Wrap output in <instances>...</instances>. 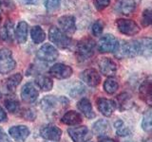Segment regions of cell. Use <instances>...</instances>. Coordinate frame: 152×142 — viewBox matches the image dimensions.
<instances>
[{"label":"cell","instance_id":"ac0fdd59","mask_svg":"<svg viewBox=\"0 0 152 142\" xmlns=\"http://www.w3.org/2000/svg\"><path fill=\"white\" fill-rule=\"evenodd\" d=\"M115 11L124 15H130L136 9L135 0H116Z\"/></svg>","mask_w":152,"mask_h":142},{"label":"cell","instance_id":"30bf717a","mask_svg":"<svg viewBox=\"0 0 152 142\" xmlns=\"http://www.w3.org/2000/svg\"><path fill=\"white\" fill-rule=\"evenodd\" d=\"M68 134L73 142H87L91 138V134L87 126L71 127L68 130Z\"/></svg>","mask_w":152,"mask_h":142},{"label":"cell","instance_id":"d6986e66","mask_svg":"<svg viewBox=\"0 0 152 142\" xmlns=\"http://www.w3.org/2000/svg\"><path fill=\"white\" fill-rule=\"evenodd\" d=\"M9 134L16 142H25L30 135V129L25 125H17L10 128Z\"/></svg>","mask_w":152,"mask_h":142},{"label":"cell","instance_id":"ab89813d","mask_svg":"<svg viewBox=\"0 0 152 142\" xmlns=\"http://www.w3.org/2000/svg\"><path fill=\"white\" fill-rule=\"evenodd\" d=\"M0 142H12L11 138L8 136V135H6L1 128H0Z\"/></svg>","mask_w":152,"mask_h":142},{"label":"cell","instance_id":"7402d4cb","mask_svg":"<svg viewBox=\"0 0 152 142\" xmlns=\"http://www.w3.org/2000/svg\"><path fill=\"white\" fill-rule=\"evenodd\" d=\"M28 25L25 21H20L17 24V27L14 30V36L19 44H25L28 38Z\"/></svg>","mask_w":152,"mask_h":142},{"label":"cell","instance_id":"3957f363","mask_svg":"<svg viewBox=\"0 0 152 142\" xmlns=\"http://www.w3.org/2000/svg\"><path fill=\"white\" fill-rule=\"evenodd\" d=\"M50 41L61 49H69L72 46L71 38L57 27H51L49 30Z\"/></svg>","mask_w":152,"mask_h":142},{"label":"cell","instance_id":"52a82bcc","mask_svg":"<svg viewBox=\"0 0 152 142\" xmlns=\"http://www.w3.org/2000/svg\"><path fill=\"white\" fill-rule=\"evenodd\" d=\"M59 56V52L50 44H44L36 52V57L38 60L46 63L54 62Z\"/></svg>","mask_w":152,"mask_h":142},{"label":"cell","instance_id":"60d3db41","mask_svg":"<svg viewBox=\"0 0 152 142\" xmlns=\"http://www.w3.org/2000/svg\"><path fill=\"white\" fill-rule=\"evenodd\" d=\"M7 118L8 117H7L6 112L3 110L2 107H0V122H5L7 120Z\"/></svg>","mask_w":152,"mask_h":142},{"label":"cell","instance_id":"f35d334b","mask_svg":"<svg viewBox=\"0 0 152 142\" xmlns=\"http://www.w3.org/2000/svg\"><path fill=\"white\" fill-rule=\"evenodd\" d=\"M94 7L97 11H103L110 3V0H94Z\"/></svg>","mask_w":152,"mask_h":142},{"label":"cell","instance_id":"83f0119b","mask_svg":"<svg viewBox=\"0 0 152 142\" xmlns=\"http://www.w3.org/2000/svg\"><path fill=\"white\" fill-rule=\"evenodd\" d=\"M13 36H14L13 24L12 22L8 21L2 28H0V38L4 41L12 42L13 39Z\"/></svg>","mask_w":152,"mask_h":142},{"label":"cell","instance_id":"f546056e","mask_svg":"<svg viewBox=\"0 0 152 142\" xmlns=\"http://www.w3.org/2000/svg\"><path fill=\"white\" fill-rule=\"evenodd\" d=\"M141 126L145 132L152 133V107L147 109V110L144 113Z\"/></svg>","mask_w":152,"mask_h":142},{"label":"cell","instance_id":"8d00e7d4","mask_svg":"<svg viewBox=\"0 0 152 142\" xmlns=\"http://www.w3.org/2000/svg\"><path fill=\"white\" fill-rule=\"evenodd\" d=\"M85 91L86 90H85V87L83 84L76 83L75 86H73L69 91V95L72 98H77V97L81 96V95H83L85 93Z\"/></svg>","mask_w":152,"mask_h":142},{"label":"cell","instance_id":"4fadbf2b","mask_svg":"<svg viewBox=\"0 0 152 142\" xmlns=\"http://www.w3.org/2000/svg\"><path fill=\"white\" fill-rule=\"evenodd\" d=\"M80 78L86 84L90 87H96L101 83V76L98 73V71L94 68L84 70L81 73Z\"/></svg>","mask_w":152,"mask_h":142},{"label":"cell","instance_id":"e0dca14e","mask_svg":"<svg viewBox=\"0 0 152 142\" xmlns=\"http://www.w3.org/2000/svg\"><path fill=\"white\" fill-rule=\"evenodd\" d=\"M97 108L99 112L104 117H110L116 109V102L112 99L106 98H99L97 99Z\"/></svg>","mask_w":152,"mask_h":142},{"label":"cell","instance_id":"8fae6325","mask_svg":"<svg viewBox=\"0 0 152 142\" xmlns=\"http://www.w3.org/2000/svg\"><path fill=\"white\" fill-rule=\"evenodd\" d=\"M41 137L50 141H59L62 136V130L59 127L52 124H48L41 127L39 131Z\"/></svg>","mask_w":152,"mask_h":142},{"label":"cell","instance_id":"f6af8a7d","mask_svg":"<svg viewBox=\"0 0 152 142\" xmlns=\"http://www.w3.org/2000/svg\"><path fill=\"white\" fill-rule=\"evenodd\" d=\"M0 98H1V93H0Z\"/></svg>","mask_w":152,"mask_h":142},{"label":"cell","instance_id":"1f68e13d","mask_svg":"<svg viewBox=\"0 0 152 142\" xmlns=\"http://www.w3.org/2000/svg\"><path fill=\"white\" fill-rule=\"evenodd\" d=\"M114 128H115L116 130V134L119 135V136H127L131 134V131L129 130V128L126 127L125 125V123L122 120H117L114 123Z\"/></svg>","mask_w":152,"mask_h":142},{"label":"cell","instance_id":"6da1fadb","mask_svg":"<svg viewBox=\"0 0 152 142\" xmlns=\"http://www.w3.org/2000/svg\"><path fill=\"white\" fill-rule=\"evenodd\" d=\"M69 99L66 97L46 96L40 101V107L48 117H54L59 116L69 106Z\"/></svg>","mask_w":152,"mask_h":142},{"label":"cell","instance_id":"5b68a950","mask_svg":"<svg viewBox=\"0 0 152 142\" xmlns=\"http://www.w3.org/2000/svg\"><path fill=\"white\" fill-rule=\"evenodd\" d=\"M120 43L112 34H104L97 44V49L101 53H115L118 51Z\"/></svg>","mask_w":152,"mask_h":142},{"label":"cell","instance_id":"836d02e7","mask_svg":"<svg viewBox=\"0 0 152 142\" xmlns=\"http://www.w3.org/2000/svg\"><path fill=\"white\" fill-rule=\"evenodd\" d=\"M141 24L144 28L152 27V9H146L142 13Z\"/></svg>","mask_w":152,"mask_h":142},{"label":"cell","instance_id":"d6a6232c","mask_svg":"<svg viewBox=\"0 0 152 142\" xmlns=\"http://www.w3.org/2000/svg\"><path fill=\"white\" fill-rule=\"evenodd\" d=\"M5 107L7 108V110L10 113H16L19 111V102L17 99H13V98H8L5 99L4 101Z\"/></svg>","mask_w":152,"mask_h":142},{"label":"cell","instance_id":"44dd1931","mask_svg":"<svg viewBox=\"0 0 152 142\" xmlns=\"http://www.w3.org/2000/svg\"><path fill=\"white\" fill-rule=\"evenodd\" d=\"M77 108L86 117L88 118V120H92V118L96 117L95 113L93 112L91 102H90L89 99L87 98H83L80 99L77 103Z\"/></svg>","mask_w":152,"mask_h":142},{"label":"cell","instance_id":"d590c367","mask_svg":"<svg viewBox=\"0 0 152 142\" xmlns=\"http://www.w3.org/2000/svg\"><path fill=\"white\" fill-rule=\"evenodd\" d=\"M20 116L25 118L27 120H30V121H33L36 118V112L33 110L31 108H26V109H23V110L20 112Z\"/></svg>","mask_w":152,"mask_h":142},{"label":"cell","instance_id":"603a6c76","mask_svg":"<svg viewBox=\"0 0 152 142\" xmlns=\"http://www.w3.org/2000/svg\"><path fill=\"white\" fill-rule=\"evenodd\" d=\"M82 120H83L82 117H81L80 114L76 111L66 112L61 118V122L64 123V124H66V125H69V126L78 125L82 122Z\"/></svg>","mask_w":152,"mask_h":142},{"label":"cell","instance_id":"8992f818","mask_svg":"<svg viewBox=\"0 0 152 142\" xmlns=\"http://www.w3.org/2000/svg\"><path fill=\"white\" fill-rule=\"evenodd\" d=\"M116 26L118 30L122 34L126 36H134L138 34L140 31V28L137 25V23L130 19L120 18L116 20Z\"/></svg>","mask_w":152,"mask_h":142},{"label":"cell","instance_id":"74e56055","mask_svg":"<svg viewBox=\"0 0 152 142\" xmlns=\"http://www.w3.org/2000/svg\"><path fill=\"white\" fill-rule=\"evenodd\" d=\"M103 30H104V23L102 22V20H97L92 25L91 28L92 34L94 36H100L102 35Z\"/></svg>","mask_w":152,"mask_h":142},{"label":"cell","instance_id":"f1b7e54d","mask_svg":"<svg viewBox=\"0 0 152 142\" xmlns=\"http://www.w3.org/2000/svg\"><path fill=\"white\" fill-rule=\"evenodd\" d=\"M31 37L34 44H41L46 39V32L40 26H33L31 30Z\"/></svg>","mask_w":152,"mask_h":142},{"label":"cell","instance_id":"cb8c5ba5","mask_svg":"<svg viewBox=\"0 0 152 142\" xmlns=\"http://www.w3.org/2000/svg\"><path fill=\"white\" fill-rule=\"evenodd\" d=\"M35 83L42 91H50L53 87L52 80L46 75H38L35 79Z\"/></svg>","mask_w":152,"mask_h":142},{"label":"cell","instance_id":"9a60e30c","mask_svg":"<svg viewBox=\"0 0 152 142\" xmlns=\"http://www.w3.org/2000/svg\"><path fill=\"white\" fill-rule=\"evenodd\" d=\"M60 30L66 35H72L76 31V21L72 15H63L58 18Z\"/></svg>","mask_w":152,"mask_h":142},{"label":"cell","instance_id":"7bdbcfd3","mask_svg":"<svg viewBox=\"0 0 152 142\" xmlns=\"http://www.w3.org/2000/svg\"><path fill=\"white\" fill-rule=\"evenodd\" d=\"M99 142H115V140L107 136H102L101 138L99 139Z\"/></svg>","mask_w":152,"mask_h":142},{"label":"cell","instance_id":"7a4b0ae2","mask_svg":"<svg viewBox=\"0 0 152 142\" xmlns=\"http://www.w3.org/2000/svg\"><path fill=\"white\" fill-rule=\"evenodd\" d=\"M95 47H96V44L92 38L88 36L84 37L83 39H81L78 42L77 46H76V58L79 62H85L90 59L94 55Z\"/></svg>","mask_w":152,"mask_h":142},{"label":"cell","instance_id":"277c9868","mask_svg":"<svg viewBox=\"0 0 152 142\" xmlns=\"http://www.w3.org/2000/svg\"><path fill=\"white\" fill-rule=\"evenodd\" d=\"M16 62L12 50L3 47L0 49V74H9L15 68Z\"/></svg>","mask_w":152,"mask_h":142},{"label":"cell","instance_id":"ba28073f","mask_svg":"<svg viewBox=\"0 0 152 142\" xmlns=\"http://www.w3.org/2000/svg\"><path fill=\"white\" fill-rule=\"evenodd\" d=\"M73 73V69L69 65L65 64H55L49 69V74L55 79L65 80L69 78Z\"/></svg>","mask_w":152,"mask_h":142},{"label":"cell","instance_id":"5bb4252c","mask_svg":"<svg viewBox=\"0 0 152 142\" xmlns=\"http://www.w3.org/2000/svg\"><path fill=\"white\" fill-rule=\"evenodd\" d=\"M21 99L26 103H32L38 99L39 92L32 83H27L21 89Z\"/></svg>","mask_w":152,"mask_h":142},{"label":"cell","instance_id":"ffe728a7","mask_svg":"<svg viewBox=\"0 0 152 142\" xmlns=\"http://www.w3.org/2000/svg\"><path fill=\"white\" fill-rule=\"evenodd\" d=\"M22 79H23V76L21 73H16V74L10 76V77L5 80L2 83L3 90L8 94L13 93L16 90L18 85L22 82Z\"/></svg>","mask_w":152,"mask_h":142},{"label":"cell","instance_id":"4316f807","mask_svg":"<svg viewBox=\"0 0 152 142\" xmlns=\"http://www.w3.org/2000/svg\"><path fill=\"white\" fill-rule=\"evenodd\" d=\"M109 129H110V126H109V123L106 120H97L92 127L93 133L98 136H104V135H107L109 132Z\"/></svg>","mask_w":152,"mask_h":142},{"label":"cell","instance_id":"bcb514c9","mask_svg":"<svg viewBox=\"0 0 152 142\" xmlns=\"http://www.w3.org/2000/svg\"><path fill=\"white\" fill-rule=\"evenodd\" d=\"M0 5H1V1H0Z\"/></svg>","mask_w":152,"mask_h":142},{"label":"cell","instance_id":"484cf974","mask_svg":"<svg viewBox=\"0 0 152 142\" xmlns=\"http://www.w3.org/2000/svg\"><path fill=\"white\" fill-rule=\"evenodd\" d=\"M139 44V53L140 55L148 57L152 55V39L151 38H142L138 40Z\"/></svg>","mask_w":152,"mask_h":142},{"label":"cell","instance_id":"d4e9b609","mask_svg":"<svg viewBox=\"0 0 152 142\" xmlns=\"http://www.w3.org/2000/svg\"><path fill=\"white\" fill-rule=\"evenodd\" d=\"M116 105L118 106L120 111L127 110V109L131 108V106L133 105L132 98L127 93H122L117 97Z\"/></svg>","mask_w":152,"mask_h":142},{"label":"cell","instance_id":"b9f144b4","mask_svg":"<svg viewBox=\"0 0 152 142\" xmlns=\"http://www.w3.org/2000/svg\"><path fill=\"white\" fill-rule=\"evenodd\" d=\"M20 1L25 5H36L39 2V0H20Z\"/></svg>","mask_w":152,"mask_h":142},{"label":"cell","instance_id":"4dcf8cb0","mask_svg":"<svg viewBox=\"0 0 152 142\" xmlns=\"http://www.w3.org/2000/svg\"><path fill=\"white\" fill-rule=\"evenodd\" d=\"M119 88V83L114 77L107 78L104 83V90L107 94L112 95L115 93Z\"/></svg>","mask_w":152,"mask_h":142},{"label":"cell","instance_id":"9c48e42d","mask_svg":"<svg viewBox=\"0 0 152 142\" xmlns=\"http://www.w3.org/2000/svg\"><path fill=\"white\" fill-rule=\"evenodd\" d=\"M117 52H119L118 56L120 55V57H127V58H131V57L140 55L138 40L123 42V44L119 46V49Z\"/></svg>","mask_w":152,"mask_h":142},{"label":"cell","instance_id":"ee69618b","mask_svg":"<svg viewBox=\"0 0 152 142\" xmlns=\"http://www.w3.org/2000/svg\"><path fill=\"white\" fill-rule=\"evenodd\" d=\"M1 20H2V16H1V14H0V23H1Z\"/></svg>","mask_w":152,"mask_h":142},{"label":"cell","instance_id":"2e32d148","mask_svg":"<svg viewBox=\"0 0 152 142\" xmlns=\"http://www.w3.org/2000/svg\"><path fill=\"white\" fill-rule=\"evenodd\" d=\"M98 65L101 73L104 76H109V77H113L114 74L117 71V64L112 59L107 58V57H104L101 58L98 62Z\"/></svg>","mask_w":152,"mask_h":142},{"label":"cell","instance_id":"7c38bea8","mask_svg":"<svg viewBox=\"0 0 152 142\" xmlns=\"http://www.w3.org/2000/svg\"><path fill=\"white\" fill-rule=\"evenodd\" d=\"M139 96L142 101L145 103H152V75L147 76L140 84Z\"/></svg>","mask_w":152,"mask_h":142},{"label":"cell","instance_id":"e575fe53","mask_svg":"<svg viewBox=\"0 0 152 142\" xmlns=\"http://www.w3.org/2000/svg\"><path fill=\"white\" fill-rule=\"evenodd\" d=\"M46 9L49 12H53L60 8L61 0H44Z\"/></svg>","mask_w":152,"mask_h":142}]
</instances>
